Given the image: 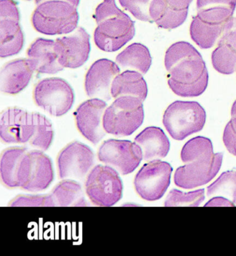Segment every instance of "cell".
<instances>
[{
  "mask_svg": "<svg viewBox=\"0 0 236 256\" xmlns=\"http://www.w3.org/2000/svg\"><path fill=\"white\" fill-rule=\"evenodd\" d=\"M164 65L168 84L177 96L196 98L205 92L209 72L201 54L185 41L175 42L166 50Z\"/></svg>",
  "mask_w": 236,
  "mask_h": 256,
  "instance_id": "obj_1",
  "label": "cell"
},
{
  "mask_svg": "<svg viewBox=\"0 0 236 256\" xmlns=\"http://www.w3.org/2000/svg\"><path fill=\"white\" fill-rule=\"evenodd\" d=\"M78 20V10L74 5L61 0H49L37 5L31 22L39 33L55 36L74 32Z\"/></svg>",
  "mask_w": 236,
  "mask_h": 256,
  "instance_id": "obj_2",
  "label": "cell"
},
{
  "mask_svg": "<svg viewBox=\"0 0 236 256\" xmlns=\"http://www.w3.org/2000/svg\"><path fill=\"white\" fill-rule=\"evenodd\" d=\"M144 120L143 102L132 96H121L107 107L103 116L107 134L125 137L135 133Z\"/></svg>",
  "mask_w": 236,
  "mask_h": 256,
  "instance_id": "obj_3",
  "label": "cell"
},
{
  "mask_svg": "<svg viewBox=\"0 0 236 256\" xmlns=\"http://www.w3.org/2000/svg\"><path fill=\"white\" fill-rule=\"evenodd\" d=\"M207 114L197 102L175 101L166 108L163 124L170 136L176 140H183L203 130Z\"/></svg>",
  "mask_w": 236,
  "mask_h": 256,
  "instance_id": "obj_4",
  "label": "cell"
},
{
  "mask_svg": "<svg viewBox=\"0 0 236 256\" xmlns=\"http://www.w3.org/2000/svg\"><path fill=\"white\" fill-rule=\"evenodd\" d=\"M86 194L98 206H113L123 196V182L119 172L108 166L98 164L85 182Z\"/></svg>",
  "mask_w": 236,
  "mask_h": 256,
  "instance_id": "obj_5",
  "label": "cell"
},
{
  "mask_svg": "<svg viewBox=\"0 0 236 256\" xmlns=\"http://www.w3.org/2000/svg\"><path fill=\"white\" fill-rule=\"evenodd\" d=\"M33 99L37 106L55 117L69 112L74 104V93L68 82L61 78H46L36 84Z\"/></svg>",
  "mask_w": 236,
  "mask_h": 256,
  "instance_id": "obj_6",
  "label": "cell"
},
{
  "mask_svg": "<svg viewBox=\"0 0 236 256\" xmlns=\"http://www.w3.org/2000/svg\"><path fill=\"white\" fill-rule=\"evenodd\" d=\"M53 178L51 158L41 150H28L19 166V188L32 192L43 191L49 187Z\"/></svg>",
  "mask_w": 236,
  "mask_h": 256,
  "instance_id": "obj_7",
  "label": "cell"
},
{
  "mask_svg": "<svg viewBox=\"0 0 236 256\" xmlns=\"http://www.w3.org/2000/svg\"><path fill=\"white\" fill-rule=\"evenodd\" d=\"M172 172L171 164L164 161H150L144 164L135 176L136 192L148 202L160 200L169 188Z\"/></svg>",
  "mask_w": 236,
  "mask_h": 256,
  "instance_id": "obj_8",
  "label": "cell"
},
{
  "mask_svg": "<svg viewBox=\"0 0 236 256\" xmlns=\"http://www.w3.org/2000/svg\"><path fill=\"white\" fill-rule=\"evenodd\" d=\"M98 160L113 168L122 175L133 172L141 160L143 153L137 143L125 140L104 141L98 152Z\"/></svg>",
  "mask_w": 236,
  "mask_h": 256,
  "instance_id": "obj_9",
  "label": "cell"
},
{
  "mask_svg": "<svg viewBox=\"0 0 236 256\" xmlns=\"http://www.w3.org/2000/svg\"><path fill=\"white\" fill-rule=\"evenodd\" d=\"M135 24L126 14L102 21L94 33L96 46L106 52L118 51L135 36Z\"/></svg>",
  "mask_w": 236,
  "mask_h": 256,
  "instance_id": "obj_10",
  "label": "cell"
},
{
  "mask_svg": "<svg viewBox=\"0 0 236 256\" xmlns=\"http://www.w3.org/2000/svg\"><path fill=\"white\" fill-rule=\"evenodd\" d=\"M37 112L12 107L1 114L0 137L8 144L29 143L35 133Z\"/></svg>",
  "mask_w": 236,
  "mask_h": 256,
  "instance_id": "obj_11",
  "label": "cell"
},
{
  "mask_svg": "<svg viewBox=\"0 0 236 256\" xmlns=\"http://www.w3.org/2000/svg\"><path fill=\"white\" fill-rule=\"evenodd\" d=\"M223 154H214L211 156L191 161L175 172V185L184 189L196 188L210 182L221 170Z\"/></svg>",
  "mask_w": 236,
  "mask_h": 256,
  "instance_id": "obj_12",
  "label": "cell"
},
{
  "mask_svg": "<svg viewBox=\"0 0 236 256\" xmlns=\"http://www.w3.org/2000/svg\"><path fill=\"white\" fill-rule=\"evenodd\" d=\"M94 162L95 156L92 148L83 143L74 141L66 146L58 156L59 177L83 180Z\"/></svg>",
  "mask_w": 236,
  "mask_h": 256,
  "instance_id": "obj_13",
  "label": "cell"
},
{
  "mask_svg": "<svg viewBox=\"0 0 236 256\" xmlns=\"http://www.w3.org/2000/svg\"><path fill=\"white\" fill-rule=\"evenodd\" d=\"M54 49L62 67L76 69L88 60L91 51L90 36L85 28L80 26L70 35L57 38Z\"/></svg>",
  "mask_w": 236,
  "mask_h": 256,
  "instance_id": "obj_14",
  "label": "cell"
},
{
  "mask_svg": "<svg viewBox=\"0 0 236 256\" xmlns=\"http://www.w3.org/2000/svg\"><path fill=\"white\" fill-rule=\"evenodd\" d=\"M107 106L104 100L92 98L82 103L74 112L77 128L92 144H97L106 135L103 116Z\"/></svg>",
  "mask_w": 236,
  "mask_h": 256,
  "instance_id": "obj_15",
  "label": "cell"
},
{
  "mask_svg": "<svg viewBox=\"0 0 236 256\" xmlns=\"http://www.w3.org/2000/svg\"><path fill=\"white\" fill-rule=\"evenodd\" d=\"M120 74V68L116 62L107 58L96 60L85 75V89L87 96L109 101L112 82Z\"/></svg>",
  "mask_w": 236,
  "mask_h": 256,
  "instance_id": "obj_16",
  "label": "cell"
},
{
  "mask_svg": "<svg viewBox=\"0 0 236 256\" xmlns=\"http://www.w3.org/2000/svg\"><path fill=\"white\" fill-rule=\"evenodd\" d=\"M35 71L29 58H18L7 62L0 72V90L6 94H18L25 88Z\"/></svg>",
  "mask_w": 236,
  "mask_h": 256,
  "instance_id": "obj_17",
  "label": "cell"
},
{
  "mask_svg": "<svg viewBox=\"0 0 236 256\" xmlns=\"http://www.w3.org/2000/svg\"><path fill=\"white\" fill-rule=\"evenodd\" d=\"M55 40L38 38L27 50L28 58L31 60L35 71L41 74H54L64 68L59 62L54 49Z\"/></svg>",
  "mask_w": 236,
  "mask_h": 256,
  "instance_id": "obj_18",
  "label": "cell"
},
{
  "mask_svg": "<svg viewBox=\"0 0 236 256\" xmlns=\"http://www.w3.org/2000/svg\"><path fill=\"white\" fill-rule=\"evenodd\" d=\"M140 146L143 159L147 162L164 158L169 154L170 142L164 130L156 126H149L143 130L135 138Z\"/></svg>",
  "mask_w": 236,
  "mask_h": 256,
  "instance_id": "obj_19",
  "label": "cell"
},
{
  "mask_svg": "<svg viewBox=\"0 0 236 256\" xmlns=\"http://www.w3.org/2000/svg\"><path fill=\"white\" fill-rule=\"evenodd\" d=\"M112 98L132 96L144 102L148 96V86L142 74L135 70H126L119 74L112 84Z\"/></svg>",
  "mask_w": 236,
  "mask_h": 256,
  "instance_id": "obj_20",
  "label": "cell"
},
{
  "mask_svg": "<svg viewBox=\"0 0 236 256\" xmlns=\"http://www.w3.org/2000/svg\"><path fill=\"white\" fill-rule=\"evenodd\" d=\"M149 12L152 22L156 23L159 28L174 30L185 22L189 10H180L168 0H153Z\"/></svg>",
  "mask_w": 236,
  "mask_h": 256,
  "instance_id": "obj_21",
  "label": "cell"
},
{
  "mask_svg": "<svg viewBox=\"0 0 236 256\" xmlns=\"http://www.w3.org/2000/svg\"><path fill=\"white\" fill-rule=\"evenodd\" d=\"M24 42V34L19 24V20L0 18L1 58H7L20 52Z\"/></svg>",
  "mask_w": 236,
  "mask_h": 256,
  "instance_id": "obj_22",
  "label": "cell"
},
{
  "mask_svg": "<svg viewBox=\"0 0 236 256\" xmlns=\"http://www.w3.org/2000/svg\"><path fill=\"white\" fill-rule=\"evenodd\" d=\"M197 16L207 22L225 24L233 18L236 0H197Z\"/></svg>",
  "mask_w": 236,
  "mask_h": 256,
  "instance_id": "obj_23",
  "label": "cell"
},
{
  "mask_svg": "<svg viewBox=\"0 0 236 256\" xmlns=\"http://www.w3.org/2000/svg\"><path fill=\"white\" fill-rule=\"evenodd\" d=\"M53 206H87L82 186L72 179H64L51 191Z\"/></svg>",
  "mask_w": 236,
  "mask_h": 256,
  "instance_id": "obj_24",
  "label": "cell"
},
{
  "mask_svg": "<svg viewBox=\"0 0 236 256\" xmlns=\"http://www.w3.org/2000/svg\"><path fill=\"white\" fill-rule=\"evenodd\" d=\"M23 146H13L2 152L0 160V174L3 185L8 188H19L18 172L23 157L28 151Z\"/></svg>",
  "mask_w": 236,
  "mask_h": 256,
  "instance_id": "obj_25",
  "label": "cell"
},
{
  "mask_svg": "<svg viewBox=\"0 0 236 256\" xmlns=\"http://www.w3.org/2000/svg\"><path fill=\"white\" fill-rule=\"evenodd\" d=\"M116 62L124 69L134 70L146 74L152 65V56L147 46L136 42L119 54L116 57Z\"/></svg>",
  "mask_w": 236,
  "mask_h": 256,
  "instance_id": "obj_26",
  "label": "cell"
},
{
  "mask_svg": "<svg viewBox=\"0 0 236 256\" xmlns=\"http://www.w3.org/2000/svg\"><path fill=\"white\" fill-rule=\"evenodd\" d=\"M225 24L207 22L194 16L190 26L191 39L201 49H211L221 36Z\"/></svg>",
  "mask_w": 236,
  "mask_h": 256,
  "instance_id": "obj_27",
  "label": "cell"
},
{
  "mask_svg": "<svg viewBox=\"0 0 236 256\" xmlns=\"http://www.w3.org/2000/svg\"><path fill=\"white\" fill-rule=\"evenodd\" d=\"M209 198L222 196L236 206V171L222 174L219 178L207 188Z\"/></svg>",
  "mask_w": 236,
  "mask_h": 256,
  "instance_id": "obj_28",
  "label": "cell"
},
{
  "mask_svg": "<svg viewBox=\"0 0 236 256\" xmlns=\"http://www.w3.org/2000/svg\"><path fill=\"white\" fill-rule=\"evenodd\" d=\"M212 65L221 74L230 75L236 71V51L225 44H218L212 55Z\"/></svg>",
  "mask_w": 236,
  "mask_h": 256,
  "instance_id": "obj_29",
  "label": "cell"
},
{
  "mask_svg": "<svg viewBox=\"0 0 236 256\" xmlns=\"http://www.w3.org/2000/svg\"><path fill=\"white\" fill-rule=\"evenodd\" d=\"M214 146L212 140L207 138L198 136L188 141L182 148L181 158L184 164L202 158L214 155Z\"/></svg>",
  "mask_w": 236,
  "mask_h": 256,
  "instance_id": "obj_30",
  "label": "cell"
},
{
  "mask_svg": "<svg viewBox=\"0 0 236 256\" xmlns=\"http://www.w3.org/2000/svg\"><path fill=\"white\" fill-rule=\"evenodd\" d=\"M53 135L52 124L45 116L37 112L35 133L28 144L41 151L45 152L52 143Z\"/></svg>",
  "mask_w": 236,
  "mask_h": 256,
  "instance_id": "obj_31",
  "label": "cell"
},
{
  "mask_svg": "<svg viewBox=\"0 0 236 256\" xmlns=\"http://www.w3.org/2000/svg\"><path fill=\"white\" fill-rule=\"evenodd\" d=\"M205 190L184 193L178 190H172L166 198L164 206H199L205 200Z\"/></svg>",
  "mask_w": 236,
  "mask_h": 256,
  "instance_id": "obj_32",
  "label": "cell"
},
{
  "mask_svg": "<svg viewBox=\"0 0 236 256\" xmlns=\"http://www.w3.org/2000/svg\"><path fill=\"white\" fill-rule=\"evenodd\" d=\"M120 4L128 10L136 19L144 22H152L150 6L153 0H119Z\"/></svg>",
  "mask_w": 236,
  "mask_h": 256,
  "instance_id": "obj_33",
  "label": "cell"
},
{
  "mask_svg": "<svg viewBox=\"0 0 236 256\" xmlns=\"http://www.w3.org/2000/svg\"><path fill=\"white\" fill-rule=\"evenodd\" d=\"M9 206L53 207V204L50 194L18 195L10 200Z\"/></svg>",
  "mask_w": 236,
  "mask_h": 256,
  "instance_id": "obj_34",
  "label": "cell"
},
{
  "mask_svg": "<svg viewBox=\"0 0 236 256\" xmlns=\"http://www.w3.org/2000/svg\"><path fill=\"white\" fill-rule=\"evenodd\" d=\"M232 118L225 127L223 142L227 150L236 156V100L232 105Z\"/></svg>",
  "mask_w": 236,
  "mask_h": 256,
  "instance_id": "obj_35",
  "label": "cell"
},
{
  "mask_svg": "<svg viewBox=\"0 0 236 256\" xmlns=\"http://www.w3.org/2000/svg\"><path fill=\"white\" fill-rule=\"evenodd\" d=\"M124 14V12L118 8L115 0H103V2L96 7L94 18L98 24L105 20L123 15Z\"/></svg>",
  "mask_w": 236,
  "mask_h": 256,
  "instance_id": "obj_36",
  "label": "cell"
},
{
  "mask_svg": "<svg viewBox=\"0 0 236 256\" xmlns=\"http://www.w3.org/2000/svg\"><path fill=\"white\" fill-rule=\"evenodd\" d=\"M218 44H225L236 51V17L232 18L225 24Z\"/></svg>",
  "mask_w": 236,
  "mask_h": 256,
  "instance_id": "obj_37",
  "label": "cell"
},
{
  "mask_svg": "<svg viewBox=\"0 0 236 256\" xmlns=\"http://www.w3.org/2000/svg\"><path fill=\"white\" fill-rule=\"evenodd\" d=\"M0 18H20L17 4L14 0H0Z\"/></svg>",
  "mask_w": 236,
  "mask_h": 256,
  "instance_id": "obj_38",
  "label": "cell"
},
{
  "mask_svg": "<svg viewBox=\"0 0 236 256\" xmlns=\"http://www.w3.org/2000/svg\"><path fill=\"white\" fill-rule=\"evenodd\" d=\"M205 207H216V206H223V207H233L236 206L235 204L232 203L231 200H227L222 196H215L214 198L209 200L205 204Z\"/></svg>",
  "mask_w": 236,
  "mask_h": 256,
  "instance_id": "obj_39",
  "label": "cell"
},
{
  "mask_svg": "<svg viewBox=\"0 0 236 256\" xmlns=\"http://www.w3.org/2000/svg\"><path fill=\"white\" fill-rule=\"evenodd\" d=\"M172 5L182 10H189L193 0H168Z\"/></svg>",
  "mask_w": 236,
  "mask_h": 256,
  "instance_id": "obj_40",
  "label": "cell"
},
{
  "mask_svg": "<svg viewBox=\"0 0 236 256\" xmlns=\"http://www.w3.org/2000/svg\"><path fill=\"white\" fill-rule=\"evenodd\" d=\"M35 3L37 5L40 4L44 2L49 1V0H34ZM61 1L67 2L71 4L76 7H78L80 4V0H61Z\"/></svg>",
  "mask_w": 236,
  "mask_h": 256,
  "instance_id": "obj_41",
  "label": "cell"
},
{
  "mask_svg": "<svg viewBox=\"0 0 236 256\" xmlns=\"http://www.w3.org/2000/svg\"><path fill=\"white\" fill-rule=\"evenodd\" d=\"M26 1H31V0H26Z\"/></svg>",
  "mask_w": 236,
  "mask_h": 256,
  "instance_id": "obj_42",
  "label": "cell"
}]
</instances>
